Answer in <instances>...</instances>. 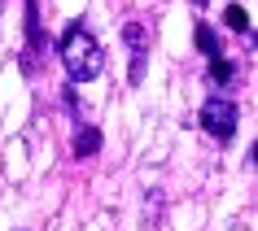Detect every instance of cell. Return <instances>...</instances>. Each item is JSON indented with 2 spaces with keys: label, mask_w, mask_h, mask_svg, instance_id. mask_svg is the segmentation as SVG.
Segmentation results:
<instances>
[{
  "label": "cell",
  "mask_w": 258,
  "mask_h": 231,
  "mask_svg": "<svg viewBox=\"0 0 258 231\" xmlns=\"http://www.w3.org/2000/svg\"><path fill=\"white\" fill-rule=\"evenodd\" d=\"M57 57H61V66L75 83H92L101 70H105V53H101V44L96 35L83 22H70L61 31V40H57Z\"/></svg>",
  "instance_id": "obj_1"
},
{
  "label": "cell",
  "mask_w": 258,
  "mask_h": 231,
  "mask_svg": "<svg viewBox=\"0 0 258 231\" xmlns=\"http://www.w3.org/2000/svg\"><path fill=\"white\" fill-rule=\"evenodd\" d=\"M236 118H241V109H236V100H228V96H210L202 105V131L210 140H219V144H228V140L236 136Z\"/></svg>",
  "instance_id": "obj_2"
},
{
  "label": "cell",
  "mask_w": 258,
  "mask_h": 231,
  "mask_svg": "<svg viewBox=\"0 0 258 231\" xmlns=\"http://www.w3.org/2000/svg\"><path fill=\"white\" fill-rule=\"evenodd\" d=\"M27 5V53H44V27H40V0H22Z\"/></svg>",
  "instance_id": "obj_3"
},
{
  "label": "cell",
  "mask_w": 258,
  "mask_h": 231,
  "mask_svg": "<svg viewBox=\"0 0 258 231\" xmlns=\"http://www.w3.org/2000/svg\"><path fill=\"white\" fill-rule=\"evenodd\" d=\"M101 127H79L75 131V140H70V149H75V157H96L101 153Z\"/></svg>",
  "instance_id": "obj_4"
},
{
  "label": "cell",
  "mask_w": 258,
  "mask_h": 231,
  "mask_svg": "<svg viewBox=\"0 0 258 231\" xmlns=\"http://www.w3.org/2000/svg\"><path fill=\"white\" fill-rule=\"evenodd\" d=\"M192 44H197L206 57H223V48H219V35H215V27H210V22H197V31H192Z\"/></svg>",
  "instance_id": "obj_5"
},
{
  "label": "cell",
  "mask_w": 258,
  "mask_h": 231,
  "mask_svg": "<svg viewBox=\"0 0 258 231\" xmlns=\"http://www.w3.org/2000/svg\"><path fill=\"white\" fill-rule=\"evenodd\" d=\"M122 40L132 44V53H149V31L140 27V22H127L122 27Z\"/></svg>",
  "instance_id": "obj_6"
},
{
  "label": "cell",
  "mask_w": 258,
  "mask_h": 231,
  "mask_svg": "<svg viewBox=\"0 0 258 231\" xmlns=\"http://www.w3.org/2000/svg\"><path fill=\"white\" fill-rule=\"evenodd\" d=\"M223 22H228L232 31H241V35H249V14H245L241 5H228V14H223Z\"/></svg>",
  "instance_id": "obj_7"
},
{
  "label": "cell",
  "mask_w": 258,
  "mask_h": 231,
  "mask_svg": "<svg viewBox=\"0 0 258 231\" xmlns=\"http://www.w3.org/2000/svg\"><path fill=\"white\" fill-rule=\"evenodd\" d=\"M232 74H236V70H232L228 57H210V79L215 83H232Z\"/></svg>",
  "instance_id": "obj_8"
},
{
  "label": "cell",
  "mask_w": 258,
  "mask_h": 231,
  "mask_svg": "<svg viewBox=\"0 0 258 231\" xmlns=\"http://www.w3.org/2000/svg\"><path fill=\"white\" fill-rule=\"evenodd\" d=\"M145 61H149V53H132V74H127L132 83H140V79H145Z\"/></svg>",
  "instance_id": "obj_9"
},
{
  "label": "cell",
  "mask_w": 258,
  "mask_h": 231,
  "mask_svg": "<svg viewBox=\"0 0 258 231\" xmlns=\"http://www.w3.org/2000/svg\"><path fill=\"white\" fill-rule=\"evenodd\" d=\"M192 5H210V0H192Z\"/></svg>",
  "instance_id": "obj_10"
}]
</instances>
